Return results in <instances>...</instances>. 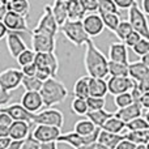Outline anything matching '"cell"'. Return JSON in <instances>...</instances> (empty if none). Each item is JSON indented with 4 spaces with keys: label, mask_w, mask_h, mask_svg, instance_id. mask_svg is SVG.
Instances as JSON below:
<instances>
[{
    "label": "cell",
    "mask_w": 149,
    "mask_h": 149,
    "mask_svg": "<svg viewBox=\"0 0 149 149\" xmlns=\"http://www.w3.org/2000/svg\"><path fill=\"white\" fill-rule=\"evenodd\" d=\"M84 65L89 77L105 79L109 74V59L94 45L92 39L85 43Z\"/></svg>",
    "instance_id": "obj_1"
},
{
    "label": "cell",
    "mask_w": 149,
    "mask_h": 149,
    "mask_svg": "<svg viewBox=\"0 0 149 149\" xmlns=\"http://www.w3.org/2000/svg\"><path fill=\"white\" fill-rule=\"evenodd\" d=\"M43 100L45 107H52V106L62 103L68 97V90L62 81H59L55 77H50L46 81H43L41 90H39Z\"/></svg>",
    "instance_id": "obj_2"
},
{
    "label": "cell",
    "mask_w": 149,
    "mask_h": 149,
    "mask_svg": "<svg viewBox=\"0 0 149 149\" xmlns=\"http://www.w3.org/2000/svg\"><path fill=\"white\" fill-rule=\"evenodd\" d=\"M60 31L63 33V36L71 42L74 46L80 47L82 45H85L89 39H92L88 33L85 31L82 21H72L67 20L63 25H60Z\"/></svg>",
    "instance_id": "obj_3"
},
{
    "label": "cell",
    "mask_w": 149,
    "mask_h": 149,
    "mask_svg": "<svg viewBox=\"0 0 149 149\" xmlns=\"http://www.w3.org/2000/svg\"><path fill=\"white\" fill-rule=\"evenodd\" d=\"M128 21L132 25L134 31L139 33L143 38L149 41V22L147 15L141 10L140 5L137 4V1H135L132 4V7L128 9Z\"/></svg>",
    "instance_id": "obj_4"
},
{
    "label": "cell",
    "mask_w": 149,
    "mask_h": 149,
    "mask_svg": "<svg viewBox=\"0 0 149 149\" xmlns=\"http://www.w3.org/2000/svg\"><path fill=\"white\" fill-rule=\"evenodd\" d=\"M59 28V24H58L56 18L52 13V7L51 5H45L43 13H42L41 18L37 22L36 28L31 30V33H45L50 34L52 37H56Z\"/></svg>",
    "instance_id": "obj_5"
},
{
    "label": "cell",
    "mask_w": 149,
    "mask_h": 149,
    "mask_svg": "<svg viewBox=\"0 0 149 149\" xmlns=\"http://www.w3.org/2000/svg\"><path fill=\"white\" fill-rule=\"evenodd\" d=\"M31 123L52 126V127H58V128L62 130L63 124H64V115H63V113L60 110H58V109L47 107V109H45V110L39 111V113L33 114Z\"/></svg>",
    "instance_id": "obj_6"
},
{
    "label": "cell",
    "mask_w": 149,
    "mask_h": 149,
    "mask_svg": "<svg viewBox=\"0 0 149 149\" xmlns=\"http://www.w3.org/2000/svg\"><path fill=\"white\" fill-rule=\"evenodd\" d=\"M101 128H97L92 135H88V136H81V135L76 134L74 131L72 132H67V134H62L58 139V143H62V144H67L70 147H72L73 149H77L81 145H86V144H92L95 143L98 139V135H100Z\"/></svg>",
    "instance_id": "obj_7"
},
{
    "label": "cell",
    "mask_w": 149,
    "mask_h": 149,
    "mask_svg": "<svg viewBox=\"0 0 149 149\" xmlns=\"http://www.w3.org/2000/svg\"><path fill=\"white\" fill-rule=\"evenodd\" d=\"M37 68L46 71L51 77H55L59 71V60H58L55 52H36L34 59Z\"/></svg>",
    "instance_id": "obj_8"
},
{
    "label": "cell",
    "mask_w": 149,
    "mask_h": 149,
    "mask_svg": "<svg viewBox=\"0 0 149 149\" xmlns=\"http://www.w3.org/2000/svg\"><path fill=\"white\" fill-rule=\"evenodd\" d=\"M31 47L34 52H55L56 37L45 33H31Z\"/></svg>",
    "instance_id": "obj_9"
},
{
    "label": "cell",
    "mask_w": 149,
    "mask_h": 149,
    "mask_svg": "<svg viewBox=\"0 0 149 149\" xmlns=\"http://www.w3.org/2000/svg\"><path fill=\"white\" fill-rule=\"evenodd\" d=\"M34 140L38 143H49L58 141L59 136L62 135V130L52 126H45V124H36L33 131L30 132Z\"/></svg>",
    "instance_id": "obj_10"
},
{
    "label": "cell",
    "mask_w": 149,
    "mask_h": 149,
    "mask_svg": "<svg viewBox=\"0 0 149 149\" xmlns=\"http://www.w3.org/2000/svg\"><path fill=\"white\" fill-rule=\"evenodd\" d=\"M22 71L17 68H7L3 72H0V85L9 92L17 89L22 82Z\"/></svg>",
    "instance_id": "obj_11"
},
{
    "label": "cell",
    "mask_w": 149,
    "mask_h": 149,
    "mask_svg": "<svg viewBox=\"0 0 149 149\" xmlns=\"http://www.w3.org/2000/svg\"><path fill=\"white\" fill-rule=\"evenodd\" d=\"M135 84H136V81H134L130 76H126V77H113L111 76L110 79L107 80V89H109V93L115 97V95L122 94V93L131 92V90L134 89Z\"/></svg>",
    "instance_id": "obj_12"
},
{
    "label": "cell",
    "mask_w": 149,
    "mask_h": 149,
    "mask_svg": "<svg viewBox=\"0 0 149 149\" xmlns=\"http://www.w3.org/2000/svg\"><path fill=\"white\" fill-rule=\"evenodd\" d=\"M82 25H84L85 31L88 33V36L90 38L93 37H98L105 29L103 21L101 18L100 13L94 12V13H86L85 17L82 18Z\"/></svg>",
    "instance_id": "obj_13"
},
{
    "label": "cell",
    "mask_w": 149,
    "mask_h": 149,
    "mask_svg": "<svg viewBox=\"0 0 149 149\" xmlns=\"http://www.w3.org/2000/svg\"><path fill=\"white\" fill-rule=\"evenodd\" d=\"M5 43H7L8 52H9V55L13 59H16L24 50L28 49L25 41L22 39V37H21V34L18 31L8 30L7 36H5Z\"/></svg>",
    "instance_id": "obj_14"
},
{
    "label": "cell",
    "mask_w": 149,
    "mask_h": 149,
    "mask_svg": "<svg viewBox=\"0 0 149 149\" xmlns=\"http://www.w3.org/2000/svg\"><path fill=\"white\" fill-rule=\"evenodd\" d=\"M3 22L7 26L8 30L10 31H18V33H24V31L28 33L29 31L28 18H25L24 16L18 15L16 12H12V10H8Z\"/></svg>",
    "instance_id": "obj_15"
},
{
    "label": "cell",
    "mask_w": 149,
    "mask_h": 149,
    "mask_svg": "<svg viewBox=\"0 0 149 149\" xmlns=\"http://www.w3.org/2000/svg\"><path fill=\"white\" fill-rule=\"evenodd\" d=\"M21 105L29 111V113H38L43 107V100L39 92H25L21 97Z\"/></svg>",
    "instance_id": "obj_16"
},
{
    "label": "cell",
    "mask_w": 149,
    "mask_h": 149,
    "mask_svg": "<svg viewBox=\"0 0 149 149\" xmlns=\"http://www.w3.org/2000/svg\"><path fill=\"white\" fill-rule=\"evenodd\" d=\"M30 124L31 123L25 120H13L12 126L8 131V136L13 141H24L30 135Z\"/></svg>",
    "instance_id": "obj_17"
},
{
    "label": "cell",
    "mask_w": 149,
    "mask_h": 149,
    "mask_svg": "<svg viewBox=\"0 0 149 149\" xmlns=\"http://www.w3.org/2000/svg\"><path fill=\"white\" fill-rule=\"evenodd\" d=\"M143 114H144V110H143V107L140 106V103L134 102L130 106H126V107H123V109H118V110L114 113V115H115L116 118L122 119L124 123H128V122L134 120V119L139 118V116H143Z\"/></svg>",
    "instance_id": "obj_18"
},
{
    "label": "cell",
    "mask_w": 149,
    "mask_h": 149,
    "mask_svg": "<svg viewBox=\"0 0 149 149\" xmlns=\"http://www.w3.org/2000/svg\"><path fill=\"white\" fill-rule=\"evenodd\" d=\"M3 111L8 114L13 120H25L31 123V118H33V113H29L21 103H13V105H8L5 107H1Z\"/></svg>",
    "instance_id": "obj_19"
},
{
    "label": "cell",
    "mask_w": 149,
    "mask_h": 149,
    "mask_svg": "<svg viewBox=\"0 0 149 149\" xmlns=\"http://www.w3.org/2000/svg\"><path fill=\"white\" fill-rule=\"evenodd\" d=\"M109 60L128 64V47L123 42H114L109 49Z\"/></svg>",
    "instance_id": "obj_20"
},
{
    "label": "cell",
    "mask_w": 149,
    "mask_h": 149,
    "mask_svg": "<svg viewBox=\"0 0 149 149\" xmlns=\"http://www.w3.org/2000/svg\"><path fill=\"white\" fill-rule=\"evenodd\" d=\"M107 93H109L107 81H106L105 79L89 77V95L105 98Z\"/></svg>",
    "instance_id": "obj_21"
},
{
    "label": "cell",
    "mask_w": 149,
    "mask_h": 149,
    "mask_svg": "<svg viewBox=\"0 0 149 149\" xmlns=\"http://www.w3.org/2000/svg\"><path fill=\"white\" fill-rule=\"evenodd\" d=\"M123 139H124V134H111V132L101 130L97 141L100 143V144L105 145L107 149H115L116 145Z\"/></svg>",
    "instance_id": "obj_22"
},
{
    "label": "cell",
    "mask_w": 149,
    "mask_h": 149,
    "mask_svg": "<svg viewBox=\"0 0 149 149\" xmlns=\"http://www.w3.org/2000/svg\"><path fill=\"white\" fill-rule=\"evenodd\" d=\"M148 74H149V67H147L141 60L130 63L128 64V76L131 77L134 81H136V82L141 81Z\"/></svg>",
    "instance_id": "obj_23"
},
{
    "label": "cell",
    "mask_w": 149,
    "mask_h": 149,
    "mask_svg": "<svg viewBox=\"0 0 149 149\" xmlns=\"http://www.w3.org/2000/svg\"><path fill=\"white\" fill-rule=\"evenodd\" d=\"M86 12L80 4V0H70L67 4V16L68 20L72 21H82Z\"/></svg>",
    "instance_id": "obj_24"
},
{
    "label": "cell",
    "mask_w": 149,
    "mask_h": 149,
    "mask_svg": "<svg viewBox=\"0 0 149 149\" xmlns=\"http://www.w3.org/2000/svg\"><path fill=\"white\" fill-rule=\"evenodd\" d=\"M113 115H114V113H110V111H106L105 109H102V110L88 111L85 116H86V118L89 119L92 123H94L95 127L102 128V126L106 123V120H107L109 118H111Z\"/></svg>",
    "instance_id": "obj_25"
},
{
    "label": "cell",
    "mask_w": 149,
    "mask_h": 149,
    "mask_svg": "<svg viewBox=\"0 0 149 149\" xmlns=\"http://www.w3.org/2000/svg\"><path fill=\"white\" fill-rule=\"evenodd\" d=\"M70 0H55L54 4L51 5L52 7V13H54L55 18H56L58 24L63 25L65 21L68 20V16H67V4Z\"/></svg>",
    "instance_id": "obj_26"
},
{
    "label": "cell",
    "mask_w": 149,
    "mask_h": 149,
    "mask_svg": "<svg viewBox=\"0 0 149 149\" xmlns=\"http://www.w3.org/2000/svg\"><path fill=\"white\" fill-rule=\"evenodd\" d=\"M101 130L111 132V134H123V132H126V123H124L122 119L113 115L111 118H109L107 120H106V123L103 124Z\"/></svg>",
    "instance_id": "obj_27"
},
{
    "label": "cell",
    "mask_w": 149,
    "mask_h": 149,
    "mask_svg": "<svg viewBox=\"0 0 149 149\" xmlns=\"http://www.w3.org/2000/svg\"><path fill=\"white\" fill-rule=\"evenodd\" d=\"M124 137L131 140L136 145H147L149 143V128L140 130V131H126Z\"/></svg>",
    "instance_id": "obj_28"
},
{
    "label": "cell",
    "mask_w": 149,
    "mask_h": 149,
    "mask_svg": "<svg viewBox=\"0 0 149 149\" xmlns=\"http://www.w3.org/2000/svg\"><path fill=\"white\" fill-rule=\"evenodd\" d=\"M73 95L77 98H84V100L89 97V76H82L74 82Z\"/></svg>",
    "instance_id": "obj_29"
},
{
    "label": "cell",
    "mask_w": 149,
    "mask_h": 149,
    "mask_svg": "<svg viewBox=\"0 0 149 149\" xmlns=\"http://www.w3.org/2000/svg\"><path fill=\"white\" fill-rule=\"evenodd\" d=\"M8 10L16 12L18 15L24 16L25 18H29L30 15V1L29 0H12L8 4Z\"/></svg>",
    "instance_id": "obj_30"
},
{
    "label": "cell",
    "mask_w": 149,
    "mask_h": 149,
    "mask_svg": "<svg viewBox=\"0 0 149 149\" xmlns=\"http://www.w3.org/2000/svg\"><path fill=\"white\" fill-rule=\"evenodd\" d=\"M103 21V25L106 29L111 31V33H115L116 28H118L119 22H120V17L116 13H110V12H98Z\"/></svg>",
    "instance_id": "obj_31"
},
{
    "label": "cell",
    "mask_w": 149,
    "mask_h": 149,
    "mask_svg": "<svg viewBox=\"0 0 149 149\" xmlns=\"http://www.w3.org/2000/svg\"><path fill=\"white\" fill-rule=\"evenodd\" d=\"M97 128L98 127H95L94 123H92V122L86 118V119H80V120H77L76 124H74L73 131L76 132V134L81 135V136H88V135H92Z\"/></svg>",
    "instance_id": "obj_32"
},
{
    "label": "cell",
    "mask_w": 149,
    "mask_h": 149,
    "mask_svg": "<svg viewBox=\"0 0 149 149\" xmlns=\"http://www.w3.org/2000/svg\"><path fill=\"white\" fill-rule=\"evenodd\" d=\"M128 64L127 63H119V62L109 60V74L113 77L128 76Z\"/></svg>",
    "instance_id": "obj_33"
},
{
    "label": "cell",
    "mask_w": 149,
    "mask_h": 149,
    "mask_svg": "<svg viewBox=\"0 0 149 149\" xmlns=\"http://www.w3.org/2000/svg\"><path fill=\"white\" fill-rule=\"evenodd\" d=\"M21 85L24 86L25 92H39L43 85V81L36 76H24Z\"/></svg>",
    "instance_id": "obj_34"
},
{
    "label": "cell",
    "mask_w": 149,
    "mask_h": 149,
    "mask_svg": "<svg viewBox=\"0 0 149 149\" xmlns=\"http://www.w3.org/2000/svg\"><path fill=\"white\" fill-rule=\"evenodd\" d=\"M132 31H134V29H132V25L130 24V21L128 20H120V22H119L118 28H116V30L114 34H115L116 38H118L120 42H124L126 38L132 33Z\"/></svg>",
    "instance_id": "obj_35"
},
{
    "label": "cell",
    "mask_w": 149,
    "mask_h": 149,
    "mask_svg": "<svg viewBox=\"0 0 149 149\" xmlns=\"http://www.w3.org/2000/svg\"><path fill=\"white\" fill-rule=\"evenodd\" d=\"M71 110H72V113L76 114V115H86V113L89 111L86 100L74 97L72 100V102H71Z\"/></svg>",
    "instance_id": "obj_36"
},
{
    "label": "cell",
    "mask_w": 149,
    "mask_h": 149,
    "mask_svg": "<svg viewBox=\"0 0 149 149\" xmlns=\"http://www.w3.org/2000/svg\"><path fill=\"white\" fill-rule=\"evenodd\" d=\"M148 128H149V123L144 116H139V118L126 123V131H140V130H148Z\"/></svg>",
    "instance_id": "obj_37"
},
{
    "label": "cell",
    "mask_w": 149,
    "mask_h": 149,
    "mask_svg": "<svg viewBox=\"0 0 149 149\" xmlns=\"http://www.w3.org/2000/svg\"><path fill=\"white\" fill-rule=\"evenodd\" d=\"M12 123L13 119L0 109V136H8V131H9Z\"/></svg>",
    "instance_id": "obj_38"
},
{
    "label": "cell",
    "mask_w": 149,
    "mask_h": 149,
    "mask_svg": "<svg viewBox=\"0 0 149 149\" xmlns=\"http://www.w3.org/2000/svg\"><path fill=\"white\" fill-rule=\"evenodd\" d=\"M34 59H36V52L33 51V49H26L16 58L17 60L18 65L24 67V65H28V64H31L34 63Z\"/></svg>",
    "instance_id": "obj_39"
},
{
    "label": "cell",
    "mask_w": 149,
    "mask_h": 149,
    "mask_svg": "<svg viewBox=\"0 0 149 149\" xmlns=\"http://www.w3.org/2000/svg\"><path fill=\"white\" fill-rule=\"evenodd\" d=\"M134 97H132L131 92H126L122 93V94H118L114 97V103L118 109H123L126 106H130L131 103H134Z\"/></svg>",
    "instance_id": "obj_40"
},
{
    "label": "cell",
    "mask_w": 149,
    "mask_h": 149,
    "mask_svg": "<svg viewBox=\"0 0 149 149\" xmlns=\"http://www.w3.org/2000/svg\"><path fill=\"white\" fill-rule=\"evenodd\" d=\"M86 103H88L89 111L102 110V109H105L106 100L105 98H101V97H92V95H89V97L86 98Z\"/></svg>",
    "instance_id": "obj_41"
},
{
    "label": "cell",
    "mask_w": 149,
    "mask_h": 149,
    "mask_svg": "<svg viewBox=\"0 0 149 149\" xmlns=\"http://www.w3.org/2000/svg\"><path fill=\"white\" fill-rule=\"evenodd\" d=\"M98 12H110V13H119V8L113 0H98Z\"/></svg>",
    "instance_id": "obj_42"
},
{
    "label": "cell",
    "mask_w": 149,
    "mask_h": 149,
    "mask_svg": "<svg viewBox=\"0 0 149 149\" xmlns=\"http://www.w3.org/2000/svg\"><path fill=\"white\" fill-rule=\"evenodd\" d=\"M132 51L136 55H139L140 58L144 56L147 52H149V41L145 38H141L134 47H132Z\"/></svg>",
    "instance_id": "obj_43"
},
{
    "label": "cell",
    "mask_w": 149,
    "mask_h": 149,
    "mask_svg": "<svg viewBox=\"0 0 149 149\" xmlns=\"http://www.w3.org/2000/svg\"><path fill=\"white\" fill-rule=\"evenodd\" d=\"M80 4L86 13L98 12V0H80Z\"/></svg>",
    "instance_id": "obj_44"
},
{
    "label": "cell",
    "mask_w": 149,
    "mask_h": 149,
    "mask_svg": "<svg viewBox=\"0 0 149 149\" xmlns=\"http://www.w3.org/2000/svg\"><path fill=\"white\" fill-rule=\"evenodd\" d=\"M10 100H12V93L0 85V109L8 106V103L10 102Z\"/></svg>",
    "instance_id": "obj_45"
},
{
    "label": "cell",
    "mask_w": 149,
    "mask_h": 149,
    "mask_svg": "<svg viewBox=\"0 0 149 149\" xmlns=\"http://www.w3.org/2000/svg\"><path fill=\"white\" fill-rule=\"evenodd\" d=\"M141 38H143V37L140 36L139 33H136V31H132V33L126 38V41H124L123 43L126 45L127 47H131V49H132V47H134L135 45H136Z\"/></svg>",
    "instance_id": "obj_46"
},
{
    "label": "cell",
    "mask_w": 149,
    "mask_h": 149,
    "mask_svg": "<svg viewBox=\"0 0 149 149\" xmlns=\"http://www.w3.org/2000/svg\"><path fill=\"white\" fill-rule=\"evenodd\" d=\"M21 149H39V143L37 141V140H34L31 135H29V136L24 140V144H22V147H21Z\"/></svg>",
    "instance_id": "obj_47"
},
{
    "label": "cell",
    "mask_w": 149,
    "mask_h": 149,
    "mask_svg": "<svg viewBox=\"0 0 149 149\" xmlns=\"http://www.w3.org/2000/svg\"><path fill=\"white\" fill-rule=\"evenodd\" d=\"M21 71H22L24 76H36L37 65H36V63H31V64H28V65L21 67Z\"/></svg>",
    "instance_id": "obj_48"
},
{
    "label": "cell",
    "mask_w": 149,
    "mask_h": 149,
    "mask_svg": "<svg viewBox=\"0 0 149 149\" xmlns=\"http://www.w3.org/2000/svg\"><path fill=\"white\" fill-rule=\"evenodd\" d=\"M137 102L140 103V106L143 107V110H149V92L141 93V95L139 97Z\"/></svg>",
    "instance_id": "obj_49"
},
{
    "label": "cell",
    "mask_w": 149,
    "mask_h": 149,
    "mask_svg": "<svg viewBox=\"0 0 149 149\" xmlns=\"http://www.w3.org/2000/svg\"><path fill=\"white\" fill-rule=\"evenodd\" d=\"M136 147H137V145L135 144V143H132L131 140H128V139H126V137H124V139L122 140L118 145H116L115 149H136Z\"/></svg>",
    "instance_id": "obj_50"
},
{
    "label": "cell",
    "mask_w": 149,
    "mask_h": 149,
    "mask_svg": "<svg viewBox=\"0 0 149 149\" xmlns=\"http://www.w3.org/2000/svg\"><path fill=\"white\" fill-rule=\"evenodd\" d=\"M119 9H130L136 0H113Z\"/></svg>",
    "instance_id": "obj_51"
},
{
    "label": "cell",
    "mask_w": 149,
    "mask_h": 149,
    "mask_svg": "<svg viewBox=\"0 0 149 149\" xmlns=\"http://www.w3.org/2000/svg\"><path fill=\"white\" fill-rule=\"evenodd\" d=\"M136 85H137V89H139L141 93L149 92V74L145 77V79H143L141 81L136 82Z\"/></svg>",
    "instance_id": "obj_52"
},
{
    "label": "cell",
    "mask_w": 149,
    "mask_h": 149,
    "mask_svg": "<svg viewBox=\"0 0 149 149\" xmlns=\"http://www.w3.org/2000/svg\"><path fill=\"white\" fill-rule=\"evenodd\" d=\"M77 149H107L105 147V145L100 144L98 141L95 143H92V144H86V145H81V147H79Z\"/></svg>",
    "instance_id": "obj_53"
},
{
    "label": "cell",
    "mask_w": 149,
    "mask_h": 149,
    "mask_svg": "<svg viewBox=\"0 0 149 149\" xmlns=\"http://www.w3.org/2000/svg\"><path fill=\"white\" fill-rule=\"evenodd\" d=\"M13 140L9 136H0V149H7Z\"/></svg>",
    "instance_id": "obj_54"
},
{
    "label": "cell",
    "mask_w": 149,
    "mask_h": 149,
    "mask_svg": "<svg viewBox=\"0 0 149 149\" xmlns=\"http://www.w3.org/2000/svg\"><path fill=\"white\" fill-rule=\"evenodd\" d=\"M58 141H49V143H39V149H58Z\"/></svg>",
    "instance_id": "obj_55"
},
{
    "label": "cell",
    "mask_w": 149,
    "mask_h": 149,
    "mask_svg": "<svg viewBox=\"0 0 149 149\" xmlns=\"http://www.w3.org/2000/svg\"><path fill=\"white\" fill-rule=\"evenodd\" d=\"M140 8H141V10L145 13V15L149 16V0H141Z\"/></svg>",
    "instance_id": "obj_56"
},
{
    "label": "cell",
    "mask_w": 149,
    "mask_h": 149,
    "mask_svg": "<svg viewBox=\"0 0 149 149\" xmlns=\"http://www.w3.org/2000/svg\"><path fill=\"white\" fill-rule=\"evenodd\" d=\"M7 33H8L7 26L4 25V22H3V21H0V41H1L3 38H5Z\"/></svg>",
    "instance_id": "obj_57"
},
{
    "label": "cell",
    "mask_w": 149,
    "mask_h": 149,
    "mask_svg": "<svg viewBox=\"0 0 149 149\" xmlns=\"http://www.w3.org/2000/svg\"><path fill=\"white\" fill-rule=\"evenodd\" d=\"M22 144H24V141H12L7 149H21Z\"/></svg>",
    "instance_id": "obj_58"
},
{
    "label": "cell",
    "mask_w": 149,
    "mask_h": 149,
    "mask_svg": "<svg viewBox=\"0 0 149 149\" xmlns=\"http://www.w3.org/2000/svg\"><path fill=\"white\" fill-rule=\"evenodd\" d=\"M140 60H141V62L144 63L147 67H149V52H147L144 56H141V59H140Z\"/></svg>",
    "instance_id": "obj_59"
},
{
    "label": "cell",
    "mask_w": 149,
    "mask_h": 149,
    "mask_svg": "<svg viewBox=\"0 0 149 149\" xmlns=\"http://www.w3.org/2000/svg\"><path fill=\"white\" fill-rule=\"evenodd\" d=\"M144 118L147 119V122L149 123V110H147V111H145V113H144Z\"/></svg>",
    "instance_id": "obj_60"
},
{
    "label": "cell",
    "mask_w": 149,
    "mask_h": 149,
    "mask_svg": "<svg viewBox=\"0 0 149 149\" xmlns=\"http://www.w3.org/2000/svg\"><path fill=\"white\" fill-rule=\"evenodd\" d=\"M136 149H147V147H145V145H137Z\"/></svg>",
    "instance_id": "obj_61"
},
{
    "label": "cell",
    "mask_w": 149,
    "mask_h": 149,
    "mask_svg": "<svg viewBox=\"0 0 149 149\" xmlns=\"http://www.w3.org/2000/svg\"><path fill=\"white\" fill-rule=\"evenodd\" d=\"M3 1H4V3H7V4H9V3L12 1V0H3Z\"/></svg>",
    "instance_id": "obj_62"
},
{
    "label": "cell",
    "mask_w": 149,
    "mask_h": 149,
    "mask_svg": "<svg viewBox=\"0 0 149 149\" xmlns=\"http://www.w3.org/2000/svg\"><path fill=\"white\" fill-rule=\"evenodd\" d=\"M145 147H147V149H149V143H148V144H147V145H145Z\"/></svg>",
    "instance_id": "obj_63"
}]
</instances>
